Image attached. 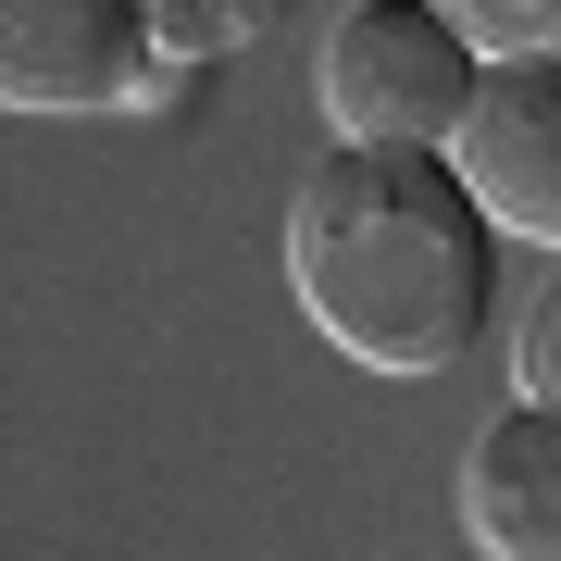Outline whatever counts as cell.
<instances>
[{
  "mask_svg": "<svg viewBox=\"0 0 561 561\" xmlns=\"http://www.w3.org/2000/svg\"><path fill=\"white\" fill-rule=\"evenodd\" d=\"M287 300L362 375H449L500 300V225L449 175V150L337 138L287 187Z\"/></svg>",
  "mask_w": 561,
  "mask_h": 561,
  "instance_id": "cell-1",
  "label": "cell"
},
{
  "mask_svg": "<svg viewBox=\"0 0 561 561\" xmlns=\"http://www.w3.org/2000/svg\"><path fill=\"white\" fill-rule=\"evenodd\" d=\"M474 101V50L437 0H350L312 50V113L375 150H437Z\"/></svg>",
  "mask_w": 561,
  "mask_h": 561,
  "instance_id": "cell-2",
  "label": "cell"
},
{
  "mask_svg": "<svg viewBox=\"0 0 561 561\" xmlns=\"http://www.w3.org/2000/svg\"><path fill=\"white\" fill-rule=\"evenodd\" d=\"M437 150L500 238L561 250V62H474V101Z\"/></svg>",
  "mask_w": 561,
  "mask_h": 561,
  "instance_id": "cell-3",
  "label": "cell"
},
{
  "mask_svg": "<svg viewBox=\"0 0 561 561\" xmlns=\"http://www.w3.org/2000/svg\"><path fill=\"white\" fill-rule=\"evenodd\" d=\"M150 50L138 0H0V113H125Z\"/></svg>",
  "mask_w": 561,
  "mask_h": 561,
  "instance_id": "cell-4",
  "label": "cell"
},
{
  "mask_svg": "<svg viewBox=\"0 0 561 561\" xmlns=\"http://www.w3.org/2000/svg\"><path fill=\"white\" fill-rule=\"evenodd\" d=\"M461 537L474 561H561V400H512L461 449Z\"/></svg>",
  "mask_w": 561,
  "mask_h": 561,
  "instance_id": "cell-5",
  "label": "cell"
},
{
  "mask_svg": "<svg viewBox=\"0 0 561 561\" xmlns=\"http://www.w3.org/2000/svg\"><path fill=\"white\" fill-rule=\"evenodd\" d=\"M138 13H150L162 50H187V62H238L262 25H287L300 0H138Z\"/></svg>",
  "mask_w": 561,
  "mask_h": 561,
  "instance_id": "cell-6",
  "label": "cell"
},
{
  "mask_svg": "<svg viewBox=\"0 0 561 561\" xmlns=\"http://www.w3.org/2000/svg\"><path fill=\"white\" fill-rule=\"evenodd\" d=\"M474 62H561V0H437Z\"/></svg>",
  "mask_w": 561,
  "mask_h": 561,
  "instance_id": "cell-7",
  "label": "cell"
},
{
  "mask_svg": "<svg viewBox=\"0 0 561 561\" xmlns=\"http://www.w3.org/2000/svg\"><path fill=\"white\" fill-rule=\"evenodd\" d=\"M512 387H524V400H561V250H549V287L524 300V337H512Z\"/></svg>",
  "mask_w": 561,
  "mask_h": 561,
  "instance_id": "cell-8",
  "label": "cell"
}]
</instances>
